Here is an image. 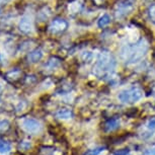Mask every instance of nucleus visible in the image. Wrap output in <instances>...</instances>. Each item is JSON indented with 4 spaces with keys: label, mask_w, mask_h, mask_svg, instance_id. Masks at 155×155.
Segmentation results:
<instances>
[{
    "label": "nucleus",
    "mask_w": 155,
    "mask_h": 155,
    "mask_svg": "<svg viewBox=\"0 0 155 155\" xmlns=\"http://www.w3.org/2000/svg\"><path fill=\"white\" fill-rule=\"evenodd\" d=\"M148 43L142 39L133 45H126L120 51V57L127 65L141 61L148 52Z\"/></svg>",
    "instance_id": "nucleus-1"
},
{
    "label": "nucleus",
    "mask_w": 155,
    "mask_h": 155,
    "mask_svg": "<svg viewBox=\"0 0 155 155\" xmlns=\"http://www.w3.org/2000/svg\"><path fill=\"white\" fill-rule=\"evenodd\" d=\"M116 65L117 62L113 55L107 51H102L97 57L93 73L98 78H107L115 72Z\"/></svg>",
    "instance_id": "nucleus-2"
},
{
    "label": "nucleus",
    "mask_w": 155,
    "mask_h": 155,
    "mask_svg": "<svg viewBox=\"0 0 155 155\" xmlns=\"http://www.w3.org/2000/svg\"><path fill=\"white\" fill-rule=\"evenodd\" d=\"M143 91L138 87H131L129 89L123 90L119 94V99L124 104H132L142 98Z\"/></svg>",
    "instance_id": "nucleus-3"
},
{
    "label": "nucleus",
    "mask_w": 155,
    "mask_h": 155,
    "mask_svg": "<svg viewBox=\"0 0 155 155\" xmlns=\"http://www.w3.org/2000/svg\"><path fill=\"white\" fill-rule=\"evenodd\" d=\"M21 126L28 133H31V134H37L42 130L41 123L38 121V120L33 119V118L25 119L21 123Z\"/></svg>",
    "instance_id": "nucleus-4"
},
{
    "label": "nucleus",
    "mask_w": 155,
    "mask_h": 155,
    "mask_svg": "<svg viewBox=\"0 0 155 155\" xmlns=\"http://www.w3.org/2000/svg\"><path fill=\"white\" fill-rule=\"evenodd\" d=\"M68 28V22L64 18H55L49 25V31L53 35L64 33Z\"/></svg>",
    "instance_id": "nucleus-5"
},
{
    "label": "nucleus",
    "mask_w": 155,
    "mask_h": 155,
    "mask_svg": "<svg viewBox=\"0 0 155 155\" xmlns=\"http://www.w3.org/2000/svg\"><path fill=\"white\" fill-rule=\"evenodd\" d=\"M133 7H134V4L130 0H125V1L121 2V3H119L118 6H117V12H116L117 16L122 17V16L127 15V14L133 9Z\"/></svg>",
    "instance_id": "nucleus-6"
},
{
    "label": "nucleus",
    "mask_w": 155,
    "mask_h": 155,
    "mask_svg": "<svg viewBox=\"0 0 155 155\" xmlns=\"http://www.w3.org/2000/svg\"><path fill=\"white\" fill-rule=\"evenodd\" d=\"M19 30L23 34H30L33 31V21L28 16H23L19 21Z\"/></svg>",
    "instance_id": "nucleus-7"
},
{
    "label": "nucleus",
    "mask_w": 155,
    "mask_h": 155,
    "mask_svg": "<svg viewBox=\"0 0 155 155\" xmlns=\"http://www.w3.org/2000/svg\"><path fill=\"white\" fill-rule=\"evenodd\" d=\"M119 127H120V121L116 118L107 120V121L104 123V126L106 132H113V131L117 130Z\"/></svg>",
    "instance_id": "nucleus-8"
},
{
    "label": "nucleus",
    "mask_w": 155,
    "mask_h": 155,
    "mask_svg": "<svg viewBox=\"0 0 155 155\" xmlns=\"http://www.w3.org/2000/svg\"><path fill=\"white\" fill-rule=\"evenodd\" d=\"M43 58V51L40 48L35 49L34 51H31L28 56V59L31 63H37Z\"/></svg>",
    "instance_id": "nucleus-9"
},
{
    "label": "nucleus",
    "mask_w": 155,
    "mask_h": 155,
    "mask_svg": "<svg viewBox=\"0 0 155 155\" xmlns=\"http://www.w3.org/2000/svg\"><path fill=\"white\" fill-rule=\"evenodd\" d=\"M72 116H73L72 110L69 109H60V110H58L56 113V117L58 119L66 120V119L72 118Z\"/></svg>",
    "instance_id": "nucleus-10"
},
{
    "label": "nucleus",
    "mask_w": 155,
    "mask_h": 155,
    "mask_svg": "<svg viewBox=\"0 0 155 155\" xmlns=\"http://www.w3.org/2000/svg\"><path fill=\"white\" fill-rule=\"evenodd\" d=\"M110 17L109 14H104L99 17V19L97 20V25L99 28H106L110 25Z\"/></svg>",
    "instance_id": "nucleus-11"
},
{
    "label": "nucleus",
    "mask_w": 155,
    "mask_h": 155,
    "mask_svg": "<svg viewBox=\"0 0 155 155\" xmlns=\"http://www.w3.org/2000/svg\"><path fill=\"white\" fill-rule=\"evenodd\" d=\"M50 15H51V10L49 9V7H43L38 14V17L40 18L41 21H44V20L48 19Z\"/></svg>",
    "instance_id": "nucleus-12"
},
{
    "label": "nucleus",
    "mask_w": 155,
    "mask_h": 155,
    "mask_svg": "<svg viewBox=\"0 0 155 155\" xmlns=\"http://www.w3.org/2000/svg\"><path fill=\"white\" fill-rule=\"evenodd\" d=\"M11 150V145L6 141H3V140H0V153L5 154L8 153Z\"/></svg>",
    "instance_id": "nucleus-13"
},
{
    "label": "nucleus",
    "mask_w": 155,
    "mask_h": 155,
    "mask_svg": "<svg viewBox=\"0 0 155 155\" xmlns=\"http://www.w3.org/2000/svg\"><path fill=\"white\" fill-rule=\"evenodd\" d=\"M106 149L104 146H98V147H95L93 149H90V150H87L83 155H99L102 151Z\"/></svg>",
    "instance_id": "nucleus-14"
},
{
    "label": "nucleus",
    "mask_w": 155,
    "mask_h": 155,
    "mask_svg": "<svg viewBox=\"0 0 155 155\" xmlns=\"http://www.w3.org/2000/svg\"><path fill=\"white\" fill-rule=\"evenodd\" d=\"M10 128V123L7 120H1L0 121V134L7 132Z\"/></svg>",
    "instance_id": "nucleus-15"
},
{
    "label": "nucleus",
    "mask_w": 155,
    "mask_h": 155,
    "mask_svg": "<svg viewBox=\"0 0 155 155\" xmlns=\"http://www.w3.org/2000/svg\"><path fill=\"white\" fill-rule=\"evenodd\" d=\"M147 13H148L149 19H150L153 23H155V4H152L148 7Z\"/></svg>",
    "instance_id": "nucleus-16"
},
{
    "label": "nucleus",
    "mask_w": 155,
    "mask_h": 155,
    "mask_svg": "<svg viewBox=\"0 0 155 155\" xmlns=\"http://www.w3.org/2000/svg\"><path fill=\"white\" fill-rule=\"evenodd\" d=\"M92 58H93V55L91 52H89V51L84 52V53H82V55H81V60H82L83 62L88 63L92 60Z\"/></svg>",
    "instance_id": "nucleus-17"
},
{
    "label": "nucleus",
    "mask_w": 155,
    "mask_h": 155,
    "mask_svg": "<svg viewBox=\"0 0 155 155\" xmlns=\"http://www.w3.org/2000/svg\"><path fill=\"white\" fill-rule=\"evenodd\" d=\"M31 147V143L28 142V141H22L19 143L18 145V149L21 151H27V150H30Z\"/></svg>",
    "instance_id": "nucleus-18"
},
{
    "label": "nucleus",
    "mask_w": 155,
    "mask_h": 155,
    "mask_svg": "<svg viewBox=\"0 0 155 155\" xmlns=\"http://www.w3.org/2000/svg\"><path fill=\"white\" fill-rule=\"evenodd\" d=\"M59 61H58L57 59H51L48 62V64H47V66H50V68L53 69V68H56V67L59 65Z\"/></svg>",
    "instance_id": "nucleus-19"
},
{
    "label": "nucleus",
    "mask_w": 155,
    "mask_h": 155,
    "mask_svg": "<svg viewBox=\"0 0 155 155\" xmlns=\"http://www.w3.org/2000/svg\"><path fill=\"white\" fill-rule=\"evenodd\" d=\"M130 153V150L128 148H125V149H120V150H117L114 152L113 155H129Z\"/></svg>",
    "instance_id": "nucleus-20"
},
{
    "label": "nucleus",
    "mask_w": 155,
    "mask_h": 155,
    "mask_svg": "<svg viewBox=\"0 0 155 155\" xmlns=\"http://www.w3.org/2000/svg\"><path fill=\"white\" fill-rule=\"evenodd\" d=\"M147 128L149 130H154L155 129V117L151 118L147 123Z\"/></svg>",
    "instance_id": "nucleus-21"
},
{
    "label": "nucleus",
    "mask_w": 155,
    "mask_h": 155,
    "mask_svg": "<svg viewBox=\"0 0 155 155\" xmlns=\"http://www.w3.org/2000/svg\"><path fill=\"white\" fill-rule=\"evenodd\" d=\"M145 155H155V147L147 149L146 152H145Z\"/></svg>",
    "instance_id": "nucleus-22"
},
{
    "label": "nucleus",
    "mask_w": 155,
    "mask_h": 155,
    "mask_svg": "<svg viewBox=\"0 0 155 155\" xmlns=\"http://www.w3.org/2000/svg\"><path fill=\"white\" fill-rule=\"evenodd\" d=\"M0 93H1V89H0Z\"/></svg>",
    "instance_id": "nucleus-23"
}]
</instances>
